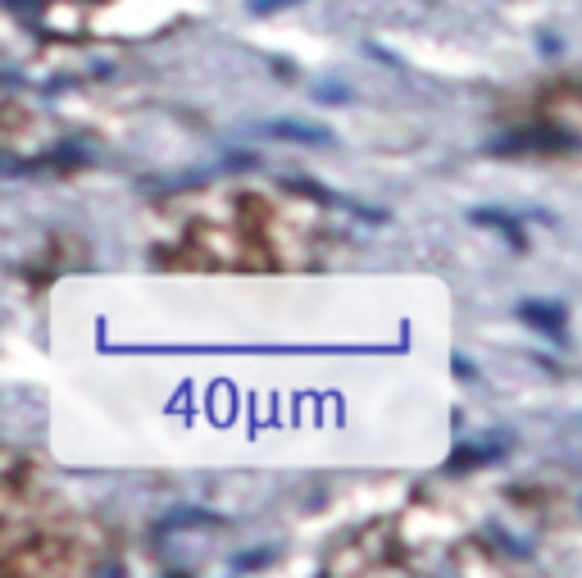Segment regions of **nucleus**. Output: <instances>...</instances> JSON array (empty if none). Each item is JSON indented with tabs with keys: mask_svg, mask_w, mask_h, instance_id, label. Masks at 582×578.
Segmentation results:
<instances>
[{
	"mask_svg": "<svg viewBox=\"0 0 582 578\" xmlns=\"http://www.w3.org/2000/svg\"><path fill=\"white\" fill-rule=\"evenodd\" d=\"M278 137H305V141H324V133H309V128H296V124H274Z\"/></svg>",
	"mask_w": 582,
	"mask_h": 578,
	"instance_id": "obj_2",
	"label": "nucleus"
},
{
	"mask_svg": "<svg viewBox=\"0 0 582 578\" xmlns=\"http://www.w3.org/2000/svg\"><path fill=\"white\" fill-rule=\"evenodd\" d=\"M523 319H532V324H551V333H560V328H564L560 311H541V305H523Z\"/></svg>",
	"mask_w": 582,
	"mask_h": 578,
	"instance_id": "obj_1",
	"label": "nucleus"
},
{
	"mask_svg": "<svg viewBox=\"0 0 582 578\" xmlns=\"http://www.w3.org/2000/svg\"><path fill=\"white\" fill-rule=\"evenodd\" d=\"M251 6H255V10H274V6H278V0H251Z\"/></svg>",
	"mask_w": 582,
	"mask_h": 578,
	"instance_id": "obj_3",
	"label": "nucleus"
}]
</instances>
